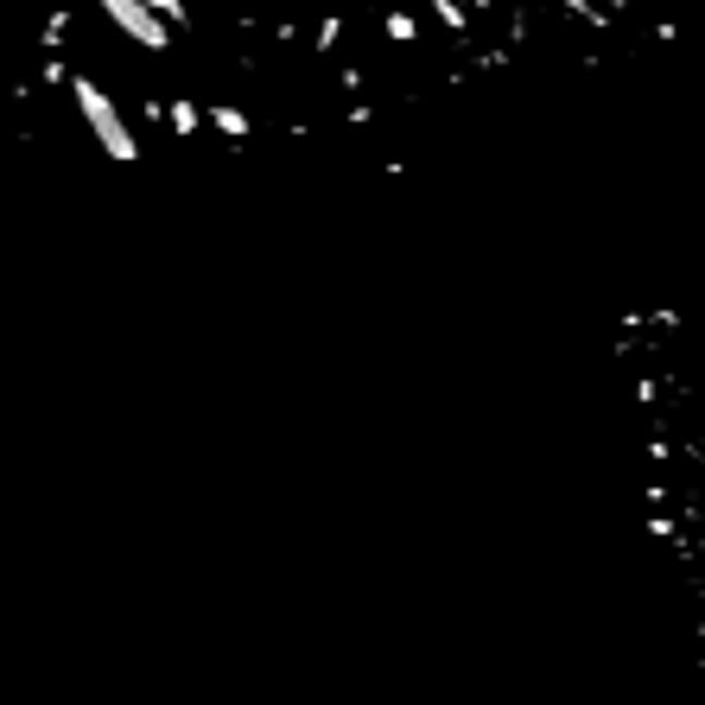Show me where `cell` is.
<instances>
[{
  "label": "cell",
  "instance_id": "obj_1",
  "mask_svg": "<svg viewBox=\"0 0 705 705\" xmlns=\"http://www.w3.org/2000/svg\"><path fill=\"white\" fill-rule=\"evenodd\" d=\"M166 20L179 58L204 71L197 96L267 102L274 114H369L446 96L471 76L635 33L655 0H114Z\"/></svg>",
  "mask_w": 705,
  "mask_h": 705
}]
</instances>
